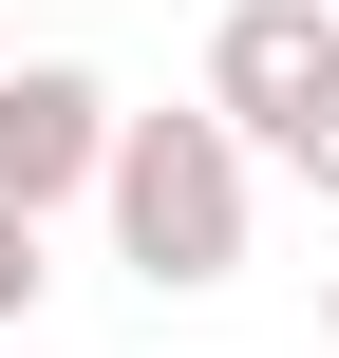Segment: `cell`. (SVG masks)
Returning <instances> with one entry per match:
<instances>
[{
  "mask_svg": "<svg viewBox=\"0 0 339 358\" xmlns=\"http://www.w3.org/2000/svg\"><path fill=\"white\" fill-rule=\"evenodd\" d=\"M38 283H57V264H38V227H0V321H38Z\"/></svg>",
  "mask_w": 339,
  "mask_h": 358,
  "instance_id": "5",
  "label": "cell"
},
{
  "mask_svg": "<svg viewBox=\"0 0 339 358\" xmlns=\"http://www.w3.org/2000/svg\"><path fill=\"white\" fill-rule=\"evenodd\" d=\"M94 151H113V94L75 57H0V227H57L94 189Z\"/></svg>",
  "mask_w": 339,
  "mask_h": 358,
  "instance_id": "2",
  "label": "cell"
},
{
  "mask_svg": "<svg viewBox=\"0 0 339 358\" xmlns=\"http://www.w3.org/2000/svg\"><path fill=\"white\" fill-rule=\"evenodd\" d=\"M321 340H339V264H321Z\"/></svg>",
  "mask_w": 339,
  "mask_h": 358,
  "instance_id": "6",
  "label": "cell"
},
{
  "mask_svg": "<svg viewBox=\"0 0 339 358\" xmlns=\"http://www.w3.org/2000/svg\"><path fill=\"white\" fill-rule=\"evenodd\" d=\"M283 170H302V189H321V208H339V76H321V94H302V113H283Z\"/></svg>",
  "mask_w": 339,
  "mask_h": 358,
  "instance_id": "4",
  "label": "cell"
},
{
  "mask_svg": "<svg viewBox=\"0 0 339 358\" xmlns=\"http://www.w3.org/2000/svg\"><path fill=\"white\" fill-rule=\"evenodd\" d=\"M245 189H264V151L189 94V113H113V151H94V208H113V264L151 283V302H208L226 264H245Z\"/></svg>",
  "mask_w": 339,
  "mask_h": 358,
  "instance_id": "1",
  "label": "cell"
},
{
  "mask_svg": "<svg viewBox=\"0 0 339 358\" xmlns=\"http://www.w3.org/2000/svg\"><path fill=\"white\" fill-rule=\"evenodd\" d=\"M321 76H339V19L321 0H226V19H208V113H226L245 151H283V113H302Z\"/></svg>",
  "mask_w": 339,
  "mask_h": 358,
  "instance_id": "3",
  "label": "cell"
}]
</instances>
